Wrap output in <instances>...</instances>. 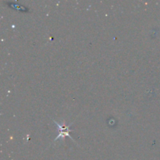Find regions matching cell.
<instances>
[{"label": "cell", "instance_id": "6da1fadb", "mask_svg": "<svg viewBox=\"0 0 160 160\" xmlns=\"http://www.w3.org/2000/svg\"><path fill=\"white\" fill-rule=\"evenodd\" d=\"M55 123H56V124L57 125V126L59 127V128L61 129L60 134H59V135L58 136V138H56V139L60 138V137L64 138V137H65V136H69V138H72L70 136V134H69L68 131H69V127L68 126L63 127V126H62V125H61V124H59V123H56V122H55Z\"/></svg>", "mask_w": 160, "mask_h": 160}]
</instances>
